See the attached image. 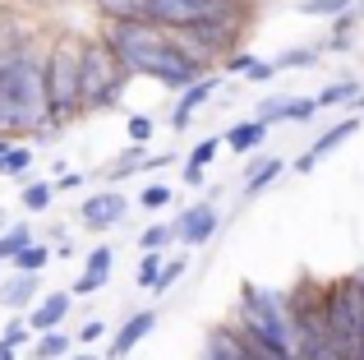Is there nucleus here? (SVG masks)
Wrapping results in <instances>:
<instances>
[{
    "mask_svg": "<svg viewBox=\"0 0 364 360\" xmlns=\"http://www.w3.org/2000/svg\"><path fill=\"white\" fill-rule=\"evenodd\" d=\"M360 120H364V116H341L337 125H328V129H323V134L309 144V153H304V157H295V171H300V176H309L314 166H318L323 157L332 153V148H341L350 134H360Z\"/></svg>",
    "mask_w": 364,
    "mask_h": 360,
    "instance_id": "10",
    "label": "nucleus"
},
{
    "mask_svg": "<svg viewBox=\"0 0 364 360\" xmlns=\"http://www.w3.org/2000/svg\"><path fill=\"white\" fill-rule=\"evenodd\" d=\"M267 134H272V125H267L263 116L240 120V125L226 129V148H231V153H258V148L267 144Z\"/></svg>",
    "mask_w": 364,
    "mask_h": 360,
    "instance_id": "17",
    "label": "nucleus"
},
{
    "mask_svg": "<svg viewBox=\"0 0 364 360\" xmlns=\"http://www.w3.org/2000/svg\"><path fill=\"white\" fill-rule=\"evenodd\" d=\"M124 60L116 55V46L107 37H83V111H102V107H116L120 92H124Z\"/></svg>",
    "mask_w": 364,
    "mask_h": 360,
    "instance_id": "4",
    "label": "nucleus"
},
{
    "mask_svg": "<svg viewBox=\"0 0 364 360\" xmlns=\"http://www.w3.org/2000/svg\"><path fill=\"white\" fill-rule=\"evenodd\" d=\"M102 18H148V0H92Z\"/></svg>",
    "mask_w": 364,
    "mask_h": 360,
    "instance_id": "26",
    "label": "nucleus"
},
{
    "mask_svg": "<svg viewBox=\"0 0 364 360\" xmlns=\"http://www.w3.org/2000/svg\"><path fill=\"white\" fill-rule=\"evenodd\" d=\"M157 328V309H139V314H129V319H120V328H116V337H111V351L107 360H124L134 351V346L143 342V337Z\"/></svg>",
    "mask_w": 364,
    "mask_h": 360,
    "instance_id": "13",
    "label": "nucleus"
},
{
    "mask_svg": "<svg viewBox=\"0 0 364 360\" xmlns=\"http://www.w3.org/2000/svg\"><path fill=\"white\" fill-rule=\"evenodd\" d=\"M360 97V83L355 79H337V83H328V88L318 92V111H337V107H346V102H355Z\"/></svg>",
    "mask_w": 364,
    "mask_h": 360,
    "instance_id": "23",
    "label": "nucleus"
},
{
    "mask_svg": "<svg viewBox=\"0 0 364 360\" xmlns=\"http://www.w3.org/2000/svg\"><path fill=\"white\" fill-rule=\"evenodd\" d=\"M318 65V46H291V51L277 55V74L282 70H314Z\"/></svg>",
    "mask_w": 364,
    "mask_h": 360,
    "instance_id": "28",
    "label": "nucleus"
},
{
    "mask_svg": "<svg viewBox=\"0 0 364 360\" xmlns=\"http://www.w3.org/2000/svg\"><path fill=\"white\" fill-rule=\"evenodd\" d=\"M0 134L55 139L46 97V46L33 33L0 51Z\"/></svg>",
    "mask_w": 364,
    "mask_h": 360,
    "instance_id": "1",
    "label": "nucleus"
},
{
    "mask_svg": "<svg viewBox=\"0 0 364 360\" xmlns=\"http://www.w3.org/2000/svg\"><path fill=\"white\" fill-rule=\"evenodd\" d=\"M79 185H83V171H65L55 180V189H79Z\"/></svg>",
    "mask_w": 364,
    "mask_h": 360,
    "instance_id": "39",
    "label": "nucleus"
},
{
    "mask_svg": "<svg viewBox=\"0 0 364 360\" xmlns=\"http://www.w3.org/2000/svg\"><path fill=\"white\" fill-rule=\"evenodd\" d=\"M37 296H42V282H37V272H14V277L0 287V305H5V309H28Z\"/></svg>",
    "mask_w": 364,
    "mask_h": 360,
    "instance_id": "18",
    "label": "nucleus"
},
{
    "mask_svg": "<svg viewBox=\"0 0 364 360\" xmlns=\"http://www.w3.org/2000/svg\"><path fill=\"white\" fill-rule=\"evenodd\" d=\"M0 360H18V346H9V342H0Z\"/></svg>",
    "mask_w": 364,
    "mask_h": 360,
    "instance_id": "41",
    "label": "nucleus"
},
{
    "mask_svg": "<svg viewBox=\"0 0 364 360\" xmlns=\"http://www.w3.org/2000/svg\"><path fill=\"white\" fill-rule=\"evenodd\" d=\"M272 74H277V60H254V65L245 70V79H249V83H267Z\"/></svg>",
    "mask_w": 364,
    "mask_h": 360,
    "instance_id": "36",
    "label": "nucleus"
},
{
    "mask_svg": "<svg viewBox=\"0 0 364 360\" xmlns=\"http://www.w3.org/2000/svg\"><path fill=\"white\" fill-rule=\"evenodd\" d=\"M254 0H148V18L161 28H198V23H249Z\"/></svg>",
    "mask_w": 364,
    "mask_h": 360,
    "instance_id": "5",
    "label": "nucleus"
},
{
    "mask_svg": "<svg viewBox=\"0 0 364 360\" xmlns=\"http://www.w3.org/2000/svg\"><path fill=\"white\" fill-rule=\"evenodd\" d=\"M231 324L245 328L258 342L286 351V356H295V346H300V337H295V314H291V291H267V287H258V282H245L240 309H235Z\"/></svg>",
    "mask_w": 364,
    "mask_h": 360,
    "instance_id": "2",
    "label": "nucleus"
},
{
    "mask_svg": "<svg viewBox=\"0 0 364 360\" xmlns=\"http://www.w3.org/2000/svg\"><path fill=\"white\" fill-rule=\"evenodd\" d=\"M14 144H18L14 134H0V153H9V148H14Z\"/></svg>",
    "mask_w": 364,
    "mask_h": 360,
    "instance_id": "42",
    "label": "nucleus"
},
{
    "mask_svg": "<svg viewBox=\"0 0 364 360\" xmlns=\"http://www.w3.org/2000/svg\"><path fill=\"white\" fill-rule=\"evenodd\" d=\"M70 309H74V291H46L23 319H28L33 333H51V328H60L65 319H70Z\"/></svg>",
    "mask_w": 364,
    "mask_h": 360,
    "instance_id": "12",
    "label": "nucleus"
},
{
    "mask_svg": "<svg viewBox=\"0 0 364 360\" xmlns=\"http://www.w3.org/2000/svg\"><path fill=\"white\" fill-rule=\"evenodd\" d=\"M28 240H37V235H33V226H28V222H14V226H5V231H0V263H9V259H14V254L23 250Z\"/></svg>",
    "mask_w": 364,
    "mask_h": 360,
    "instance_id": "25",
    "label": "nucleus"
},
{
    "mask_svg": "<svg viewBox=\"0 0 364 360\" xmlns=\"http://www.w3.org/2000/svg\"><path fill=\"white\" fill-rule=\"evenodd\" d=\"M46 97H51V125H70L83 111V37L60 33L46 46Z\"/></svg>",
    "mask_w": 364,
    "mask_h": 360,
    "instance_id": "3",
    "label": "nucleus"
},
{
    "mask_svg": "<svg viewBox=\"0 0 364 360\" xmlns=\"http://www.w3.org/2000/svg\"><path fill=\"white\" fill-rule=\"evenodd\" d=\"M217 83H222V79H217V74H203V79H194V83H189V88H180V97H176V111H171V125H176V129H185L189 120H194V111L213 102Z\"/></svg>",
    "mask_w": 364,
    "mask_h": 360,
    "instance_id": "14",
    "label": "nucleus"
},
{
    "mask_svg": "<svg viewBox=\"0 0 364 360\" xmlns=\"http://www.w3.org/2000/svg\"><path fill=\"white\" fill-rule=\"evenodd\" d=\"M33 166V148L28 144H14L9 153H0V176H23Z\"/></svg>",
    "mask_w": 364,
    "mask_h": 360,
    "instance_id": "31",
    "label": "nucleus"
},
{
    "mask_svg": "<svg viewBox=\"0 0 364 360\" xmlns=\"http://www.w3.org/2000/svg\"><path fill=\"white\" fill-rule=\"evenodd\" d=\"M355 111H360V116H364V88H360V97H355Z\"/></svg>",
    "mask_w": 364,
    "mask_h": 360,
    "instance_id": "44",
    "label": "nucleus"
},
{
    "mask_svg": "<svg viewBox=\"0 0 364 360\" xmlns=\"http://www.w3.org/2000/svg\"><path fill=\"white\" fill-rule=\"evenodd\" d=\"M161 250H143V259H139V277H134V287H143V291H152L157 287V277H161Z\"/></svg>",
    "mask_w": 364,
    "mask_h": 360,
    "instance_id": "29",
    "label": "nucleus"
},
{
    "mask_svg": "<svg viewBox=\"0 0 364 360\" xmlns=\"http://www.w3.org/2000/svg\"><path fill=\"white\" fill-rule=\"evenodd\" d=\"M203 360H258V356L245 346V337L235 333V324H222V328H213V337H208Z\"/></svg>",
    "mask_w": 364,
    "mask_h": 360,
    "instance_id": "16",
    "label": "nucleus"
},
{
    "mask_svg": "<svg viewBox=\"0 0 364 360\" xmlns=\"http://www.w3.org/2000/svg\"><path fill=\"white\" fill-rule=\"evenodd\" d=\"M185 268H189L185 259H166V263H161V277H157V287H152V296H166V291L176 287L180 277H185Z\"/></svg>",
    "mask_w": 364,
    "mask_h": 360,
    "instance_id": "33",
    "label": "nucleus"
},
{
    "mask_svg": "<svg viewBox=\"0 0 364 360\" xmlns=\"http://www.w3.org/2000/svg\"><path fill=\"white\" fill-rule=\"evenodd\" d=\"M171 203V185H143L139 194V208H148V213H157V208Z\"/></svg>",
    "mask_w": 364,
    "mask_h": 360,
    "instance_id": "34",
    "label": "nucleus"
},
{
    "mask_svg": "<svg viewBox=\"0 0 364 360\" xmlns=\"http://www.w3.org/2000/svg\"><path fill=\"white\" fill-rule=\"evenodd\" d=\"M171 240H180L176 235V222H152L139 231V250H166Z\"/></svg>",
    "mask_w": 364,
    "mask_h": 360,
    "instance_id": "27",
    "label": "nucleus"
},
{
    "mask_svg": "<svg viewBox=\"0 0 364 360\" xmlns=\"http://www.w3.org/2000/svg\"><path fill=\"white\" fill-rule=\"evenodd\" d=\"M74 351V337L65 328H51V333H37L33 342V360H65Z\"/></svg>",
    "mask_w": 364,
    "mask_h": 360,
    "instance_id": "20",
    "label": "nucleus"
},
{
    "mask_svg": "<svg viewBox=\"0 0 364 360\" xmlns=\"http://www.w3.org/2000/svg\"><path fill=\"white\" fill-rule=\"evenodd\" d=\"M18 198H23L28 213H46V208L55 203V180H28Z\"/></svg>",
    "mask_w": 364,
    "mask_h": 360,
    "instance_id": "24",
    "label": "nucleus"
},
{
    "mask_svg": "<svg viewBox=\"0 0 364 360\" xmlns=\"http://www.w3.org/2000/svg\"><path fill=\"white\" fill-rule=\"evenodd\" d=\"M258 116L267 125H277V120H309V116H318V97H267V102H258Z\"/></svg>",
    "mask_w": 364,
    "mask_h": 360,
    "instance_id": "15",
    "label": "nucleus"
},
{
    "mask_svg": "<svg viewBox=\"0 0 364 360\" xmlns=\"http://www.w3.org/2000/svg\"><path fill=\"white\" fill-rule=\"evenodd\" d=\"M111 272H116V245H92L88 259H83V272L70 282L74 296H92V291H102L111 282Z\"/></svg>",
    "mask_w": 364,
    "mask_h": 360,
    "instance_id": "11",
    "label": "nucleus"
},
{
    "mask_svg": "<svg viewBox=\"0 0 364 360\" xmlns=\"http://www.w3.org/2000/svg\"><path fill=\"white\" fill-rule=\"evenodd\" d=\"M323 305H328V333L341 360H364L360 346V287L355 277H341L323 287Z\"/></svg>",
    "mask_w": 364,
    "mask_h": 360,
    "instance_id": "6",
    "label": "nucleus"
},
{
    "mask_svg": "<svg viewBox=\"0 0 364 360\" xmlns=\"http://www.w3.org/2000/svg\"><path fill=\"white\" fill-rule=\"evenodd\" d=\"M102 37L116 46V55L124 60V70L139 74L143 65L152 60V51H157L171 33L161 23H152V18H107V23H102Z\"/></svg>",
    "mask_w": 364,
    "mask_h": 360,
    "instance_id": "7",
    "label": "nucleus"
},
{
    "mask_svg": "<svg viewBox=\"0 0 364 360\" xmlns=\"http://www.w3.org/2000/svg\"><path fill=\"white\" fill-rule=\"evenodd\" d=\"M254 60H258V55H249V51H240V46H235V51L226 55V74H245Z\"/></svg>",
    "mask_w": 364,
    "mask_h": 360,
    "instance_id": "37",
    "label": "nucleus"
},
{
    "mask_svg": "<svg viewBox=\"0 0 364 360\" xmlns=\"http://www.w3.org/2000/svg\"><path fill=\"white\" fill-rule=\"evenodd\" d=\"M124 213H129V198H124L116 185H107V189H97V194H88L79 203V226L83 231H116L124 222Z\"/></svg>",
    "mask_w": 364,
    "mask_h": 360,
    "instance_id": "8",
    "label": "nucleus"
},
{
    "mask_svg": "<svg viewBox=\"0 0 364 360\" xmlns=\"http://www.w3.org/2000/svg\"><path fill=\"white\" fill-rule=\"evenodd\" d=\"M217 148H222V139H203V144H194V153L185 157V171H180V180H185L189 189H198L208 180V166H213Z\"/></svg>",
    "mask_w": 364,
    "mask_h": 360,
    "instance_id": "19",
    "label": "nucleus"
},
{
    "mask_svg": "<svg viewBox=\"0 0 364 360\" xmlns=\"http://www.w3.org/2000/svg\"><path fill=\"white\" fill-rule=\"evenodd\" d=\"M65 360H107V356H65Z\"/></svg>",
    "mask_w": 364,
    "mask_h": 360,
    "instance_id": "43",
    "label": "nucleus"
},
{
    "mask_svg": "<svg viewBox=\"0 0 364 360\" xmlns=\"http://www.w3.org/2000/svg\"><path fill=\"white\" fill-rule=\"evenodd\" d=\"M350 5H360V0H300V14H309V18H337V14H346Z\"/></svg>",
    "mask_w": 364,
    "mask_h": 360,
    "instance_id": "30",
    "label": "nucleus"
},
{
    "mask_svg": "<svg viewBox=\"0 0 364 360\" xmlns=\"http://www.w3.org/2000/svg\"><path fill=\"white\" fill-rule=\"evenodd\" d=\"M51 259H55V250H51L46 240H28V245H23V250H18L9 263H14V272H42Z\"/></svg>",
    "mask_w": 364,
    "mask_h": 360,
    "instance_id": "22",
    "label": "nucleus"
},
{
    "mask_svg": "<svg viewBox=\"0 0 364 360\" xmlns=\"http://www.w3.org/2000/svg\"><path fill=\"white\" fill-rule=\"evenodd\" d=\"M124 134H129V144H152V134H157V120H152L148 111H134V116L124 120Z\"/></svg>",
    "mask_w": 364,
    "mask_h": 360,
    "instance_id": "32",
    "label": "nucleus"
},
{
    "mask_svg": "<svg viewBox=\"0 0 364 360\" xmlns=\"http://www.w3.org/2000/svg\"><path fill=\"white\" fill-rule=\"evenodd\" d=\"M282 171H286V162H282V157H263V162H254V166H249V176H245V194H249V198H254V194H263V189L272 185V180L282 176Z\"/></svg>",
    "mask_w": 364,
    "mask_h": 360,
    "instance_id": "21",
    "label": "nucleus"
},
{
    "mask_svg": "<svg viewBox=\"0 0 364 360\" xmlns=\"http://www.w3.org/2000/svg\"><path fill=\"white\" fill-rule=\"evenodd\" d=\"M102 337H107V324H102V319H88V324L79 328V342H102Z\"/></svg>",
    "mask_w": 364,
    "mask_h": 360,
    "instance_id": "38",
    "label": "nucleus"
},
{
    "mask_svg": "<svg viewBox=\"0 0 364 360\" xmlns=\"http://www.w3.org/2000/svg\"><path fill=\"white\" fill-rule=\"evenodd\" d=\"M217 222H222V217H217V203H213V198H198V203H189L185 213L176 217L180 245H189V250H194V245H208V240L217 235Z\"/></svg>",
    "mask_w": 364,
    "mask_h": 360,
    "instance_id": "9",
    "label": "nucleus"
},
{
    "mask_svg": "<svg viewBox=\"0 0 364 360\" xmlns=\"http://www.w3.org/2000/svg\"><path fill=\"white\" fill-rule=\"evenodd\" d=\"M355 287H360V346H364V268L355 272Z\"/></svg>",
    "mask_w": 364,
    "mask_h": 360,
    "instance_id": "40",
    "label": "nucleus"
},
{
    "mask_svg": "<svg viewBox=\"0 0 364 360\" xmlns=\"http://www.w3.org/2000/svg\"><path fill=\"white\" fill-rule=\"evenodd\" d=\"M28 333H33V328H28V319H9V324H5V333H0V342L23 346V342H28Z\"/></svg>",
    "mask_w": 364,
    "mask_h": 360,
    "instance_id": "35",
    "label": "nucleus"
}]
</instances>
